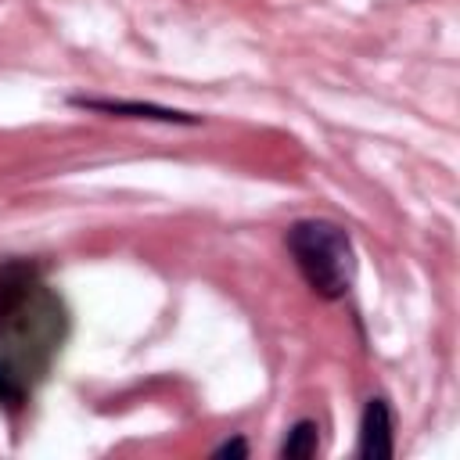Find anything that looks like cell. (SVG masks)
Masks as SVG:
<instances>
[{"instance_id": "6da1fadb", "label": "cell", "mask_w": 460, "mask_h": 460, "mask_svg": "<svg viewBox=\"0 0 460 460\" xmlns=\"http://www.w3.org/2000/svg\"><path fill=\"white\" fill-rule=\"evenodd\" d=\"M68 334L61 295L29 262L0 266V402L22 406Z\"/></svg>"}, {"instance_id": "7a4b0ae2", "label": "cell", "mask_w": 460, "mask_h": 460, "mask_svg": "<svg viewBox=\"0 0 460 460\" xmlns=\"http://www.w3.org/2000/svg\"><path fill=\"white\" fill-rule=\"evenodd\" d=\"M284 244L302 280L320 298H341L352 288L356 255H352V237L345 234V226L331 219H298L288 226Z\"/></svg>"}, {"instance_id": "3957f363", "label": "cell", "mask_w": 460, "mask_h": 460, "mask_svg": "<svg viewBox=\"0 0 460 460\" xmlns=\"http://www.w3.org/2000/svg\"><path fill=\"white\" fill-rule=\"evenodd\" d=\"M356 453L363 460H388L395 453V442H392V413H388V402L385 399H370L363 406Z\"/></svg>"}, {"instance_id": "277c9868", "label": "cell", "mask_w": 460, "mask_h": 460, "mask_svg": "<svg viewBox=\"0 0 460 460\" xmlns=\"http://www.w3.org/2000/svg\"><path fill=\"white\" fill-rule=\"evenodd\" d=\"M72 104H75V108H90V111H108V115H129V119H158V122H183V126H198V115L172 111V108H158V104L104 101V97H72Z\"/></svg>"}, {"instance_id": "5b68a950", "label": "cell", "mask_w": 460, "mask_h": 460, "mask_svg": "<svg viewBox=\"0 0 460 460\" xmlns=\"http://www.w3.org/2000/svg\"><path fill=\"white\" fill-rule=\"evenodd\" d=\"M316 449H320V428H316V420H298V424H291V431H288V438L280 446V456L284 460H305Z\"/></svg>"}, {"instance_id": "8992f818", "label": "cell", "mask_w": 460, "mask_h": 460, "mask_svg": "<svg viewBox=\"0 0 460 460\" xmlns=\"http://www.w3.org/2000/svg\"><path fill=\"white\" fill-rule=\"evenodd\" d=\"M216 456H248V446H244V438H230V442L216 446Z\"/></svg>"}]
</instances>
